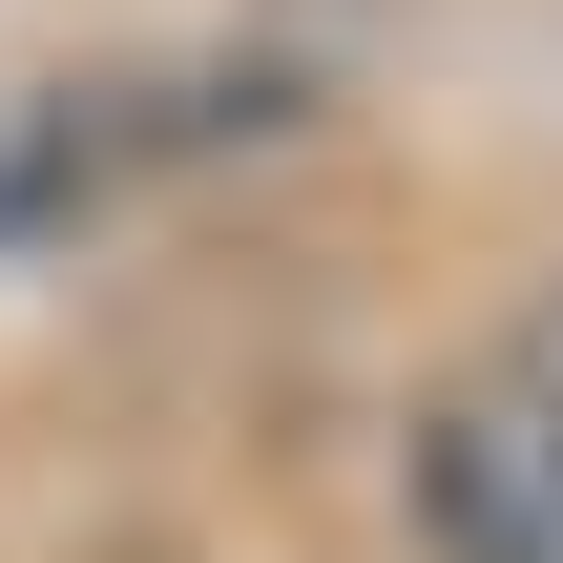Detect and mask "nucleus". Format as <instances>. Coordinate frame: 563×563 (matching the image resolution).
<instances>
[{"label":"nucleus","mask_w":563,"mask_h":563,"mask_svg":"<svg viewBox=\"0 0 563 563\" xmlns=\"http://www.w3.org/2000/svg\"><path fill=\"white\" fill-rule=\"evenodd\" d=\"M397 522H418V563H563V418L501 376H439L397 439Z\"/></svg>","instance_id":"obj_1"},{"label":"nucleus","mask_w":563,"mask_h":563,"mask_svg":"<svg viewBox=\"0 0 563 563\" xmlns=\"http://www.w3.org/2000/svg\"><path fill=\"white\" fill-rule=\"evenodd\" d=\"M481 376H501V397H543V418H563V272L522 292V313H501V355H481Z\"/></svg>","instance_id":"obj_2"}]
</instances>
